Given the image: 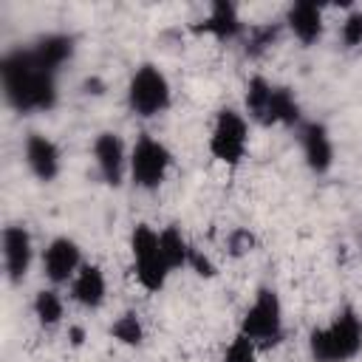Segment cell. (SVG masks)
I'll return each mask as SVG.
<instances>
[{
  "label": "cell",
  "mask_w": 362,
  "mask_h": 362,
  "mask_svg": "<svg viewBox=\"0 0 362 362\" xmlns=\"http://www.w3.org/2000/svg\"><path fill=\"white\" fill-rule=\"evenodd\" d=\"M187 272H192V274H198V277H215V274H218V266L209 260V255H204L198 246H192Z\"/></svg>",
  "instance_id": "25"
},
{
  "label": "cell",
  "mask_w": 362,
  "mask_h": 362,
  "mask_svg": "<svg viewBox=\"0 0 362 362\" xmlns=\"http://www.w3.org/2000/svg\"><path fill=\"white\" fill-rule=\"evenodd\" d=\"M303 122H305V116H303V105H300V96L294 93V88L274 82L272 107H269V127H291V130H297Z\"/></svg>",
  "instance_id": "17"
},
{
  "label": "cell",
  "mask_w": 362,
  "mask_h": 362,
  "mask_svg": "<svg viewBox=\"0 0 362 362\" xmlns=\"http://www.w3.org/2000/svg\"><path fill=\"white\" fill-rule=\"evenodd\" d=\"M90 156H93L99 178L110 189H119L124 181H130V147L124 144V139L119 133H113V130L96 133V139L90 144Z\"/></svg>",
  "instance_id": "8"
},
{
  "label": "cell",
  "mask_w": 362,
  "mask_h": 362,
  "mask_svg": "<svg viewBox=\"0 0 362 362\" xmlns=\"http://www.w3.org/2000/svg\"><path fill=\"white\" fill-rule=\"evenodd\" d=\"M34 57L54 74H59L71 59H74V37L71 34H62V31H54V34H42L37 37L34 42H28Z\"/></svg>",
  "instance_id": "16"
},
{
  "label": "cell",
  "mask_w": 362,
  "mask_h": 362,
  "mask_svg": "<svg viewBox=\"0 0 362 362\" xmlns=\"http://www.w3.org/2000/svg\"><path fill=\"white\" fill-rule=\"evenodd\" d=\"M0 88L11 110L23 116L48 113L59 102V74L48 71L31 51V45H17L0 59Z\"/></svg>",
  "instance_id": "1"
},
{
  "label": "cell",
  "mask_w": 362,
  "mask_h": 362,
  "mask_svg": "<svg viewBox=\"0 0 362 362\" xmlns=\"http://www.w3.org/2000/svg\"><path fill=\"white\" fill-rule=\"evenodd\" d=\"M238 331L243 337H249L260 351L277 348L286 339V311H283V300L277 294V288L272 286H260L252 297V303L246 305Z\"/></svg>",
  "instance_id": "3"
},
{
  "label": "cell",
  "mask_w": 362,
  "mask_h": 362,
  "mask_svg": "<svg viewBox=\"0 0 362 362\" xmlns=\"http://www.w3.org/2000/svg\"><path fill=\"white\" fill-rule=\"evenodd\" d=\"M23 161L28 167V173L40 181V184H54L62 173V150L59 144L40 133V130H31L25 133L23 139Z\"/></svg>",
  "instance_id": "12"
},
{
  "label": "cell",
  "mask_w": 362,
  "mask_h": 362,
  "mask_svg": "<svg viewBox=\"0 0 362 362\" xmlns=\"http://www.w3.org/2000/svg\"><path fill=\"white\" fill-rule=\"evenodd\" d=\"M158 243H161V255L170 266V272H187L189 266V255H192V240L184 235V229L178 223H167L158 229Z\"/></svg>",
  "instance_id": "19"
},
{
  "label": "cell",
  "mask_w": 362,
  "mask_h": 362,
  "mask_svg": "<svg viewBox=\"0 0 362 362\" xmlns=\"http://www.w3.org/2000/svg\"><path fill=\"white\" fill-rule=\"evenodd\" d=\"M71 291V300L85 308V311H99L107 300V277H105V269L99 263H82V269L76 272V277L71 280L68 286Z\"/></svg>",
  "instance_id": "15"
},
{
  "label": "cell",
  "mask_w": 362,
  "mask_h": 362,
  "mask_svg": "<svg viewBox=\"0 0 362 362\" xmlns=\"http://www.w3.org/2000/svg\"><path fill=\"white\" fill-rule=\"evenodd\" d=\"M311 362H354L362 354V317L354 305H342L328 322L308 331Z\"/></svg>",
  "instance_id": "2"
},
{
  "label": "cell",
  "mask_w": 362,
  "mask_h": 362,
  "mask_svg": "<svg viewBox=\"0 0 362 362\" xmlns=\"http://www.w3.org/2000/svg\"><path fill=\"white\" fill-rule=\"evenodd\" d=\"M294 139H297V147H300V156H303V164L308 167V173L328 175L337 161V144H334L331 130L317 119H305L294 130Z\"/></svg>",
  "instance_id": "9"
},
{
  "label": "cell",
  "mask_w": 362,
  "mask_h": 362,
  "mask_svg": "<svg viewBox=\"0 0 362 362\" xmlns=\"http://www.w3.org/2000/svg\"><path fill=\"white\" fill-rule=\"evenodd\" d=\"M221 362H260V348L249 337H243L240 331H235L232 339L223 348Z\"/></svg>",
  "instance_id": "22"
},
{
  "label": "cell",
  "mask_w": 362,
  "mask_h": 362,
  "mask_svg": "<svg viewBox=\"0 0 362 362\" xmlns=\"http://www.w3.org/2000/svg\"><path fill=\"white\" fill-rule=\"evenodd\" d=\"M0 252H3L6 280L11 286L23 283L31 272V263H34V238H31L28 226L25 223H8L3 229V238H0Z\"/></svg>",
  "instance_id": "11"
},
{
  "label": "cell",
  "mask_w": 362,
  "mask_h": 362,
  "mask_svg": "<svg viewBox=\"0 0 362 362\" xmlns=\"http://www.w3.org/2000/svg\"><path fill=\"white\" fill-rule=\"evenodd\" d=\"M206 150L212 156V161L235 170L246 161L249 153V116L243 113V107L226 105L218 107L209 124V136H206Z\"/></svg>",
  "instance_id": "4"
},
{
  "label": "cell",
  "mask_w": 362,
  "mask_h": 362,
  "mask_svg": "<svg viewBox=\"0 0 362 362\" xmlns=\"http://www.w3.org/2000/svg\"><path fill=\"white\" fill-rule=\"evenodd\" d=\"M192 34L198 37H209L215 42H235L246 37V23L240 17V8L229 0H215L209 3L206 14L192 23Z\"/></svg>",
  "instance_id": "13"
},
{
  "label": "cell",
  "mask_w": 362,
  "mask_h": 362,
  "mask_svg": "<svg viewBox=\"0 0 362 362\" xmlns=\"http://www.w3.org/2000/svg\"><path fill=\"white\" fill-rule=\"evenodd\" d=\"M283 25L286 31L305 48L317 45L325 34V8L320 3H311V0H300V3H291L286 8V17H283Z\"/></svg>",
  "instance_id": "14"
},
{
  "label": "cell",
  "mask_w": 362,
  "mask_h": 362,
  "mask_svg": "<svg viewBox=\"0 0 362 362\" xmlns=\"http://www.w3.org/2000/svg\"><path fill=\"white\" fill-rule=\"evenodd\" d=\"M127 249H130V272H133V280L139 283V288L147 294H158L167 286V280L173 277V272L161 255L158 229L150 223H136L130 229Z\"/></svg>",
  "instance_id": "6"
},
{
  "label": "cell",
  "mask_w": 362,
  "mask_h": 362,
  "mask_svg": "<svg viewBox=\"0 0 362 362\" xmlns=\"http://www.w3.org/2000/svg\"><path fill=\"white\" fill-rule=\"evenodd\" d=\"M175 164L173 150L153 133H139L130 144V184L144 192H156Z\"/></svg>",
  "instance_id": "7"
},
{
  "label": "cell",
  "mask_w": 362,
  "mask_h": 362,
  "mask_svg": "<svg viewBox=\"0 0 362 362\" xmlns=\"http://www.w3.org/2000/svg\"><path fill=\"white\" fill-rule=\"evenodd\" d=\"M339 42L348 51L362 48V8H348V14L339 23Z\"/></svg>",
  "instance_id": "23"
},
{
  "label": "cell",
  "mask_w": 362,
  "mask_h": 362,
  "mask_svg": "<svg viewBox=\"0 0 362 362\" xmlns=\"http://www.w3.org/2000/svg\"><path fill=\"white\" fill-rule=\"evenodd\" d=\"M110 337L124 348H141L144 345V322L136 311H122L110 322Z\"/></svg>",
  "instance_id": "21"
},
{
  "label": "cell",
  "mask_w": 362,
  "mask_h": 362,
  "mask_svg": "<svg viewBox=\"0 0 362 362\" xmlns=\"http://www.w3.org/2000/svg\"><path fill=\"white\" fill-rule=\"evenodd\" d=\"M272 93H274V82L266 79L263 74H255L246 88H243V113L249 116V122L269 127V107H272Z\"/></svg>",
  "instance_id": "18"
},
{
  "label": "cell",
  "mask_w": 362,
  "mask_h": 362,
  "mask_svg": "<svg viewBox=\"0 0 362 362\" xmlns=\"http://www.w3.org/2000/svg\"><path fill=\"white\" fill-rule=\"evenodd\" d=\"M85 257H82V246L68 238V235H57L45 243L42 255H40V266H42V277L48 280V286H71V280L76 277V272L82 269Z\"/></svg>",
  "instance_id": "10"
},
{
  "label": "cell",
  "mask_w": 362,
  "mask_h": 362,
  "mask_svg": "<svg viewBox=\"0 0 362 362\" xmlns=\"http://www.w3.org/2000/svg\"><path fill=\"white\" fill-rule=\"evenodd\" d=\"M274 37H277V28H272V25H255V28H249L246 31V54L249 57L263 54L274 42Z\"/></svg>",
  "instance_id": "24"
},
{
  "label": "cell",
  "mask_w": 362,
  "mask_h": 362,
  "mask_svg": "<svg viewBox=\"0 0 362 362\" xmlns=\"http://www.w3.org/2000/svg\"><path fill=\"white\" fill-rule=\"evenodd\" d=\"M127 110L139 119H158L173 105V85L156 62H141L133 68L124 85Z\"/></svg>",
  "instance_id": "5"
},
{
  "label": "cell",
  "mask_w": 362,
  "mask_h": 362,
  "mask_svg": "<svg viewBox=\"0 0 362 362\" xmlns=\"http://www.w3.org/2000/svg\"><path fill=\"white\" fill-rule=\"evenodd\" d=\"M31 311H34V320L40 328H45V331L59 328L65 322V297L59 294L57 286H45L34 294Z\"/></svg>",
  "instance_id": "20"
}]
</instances>
